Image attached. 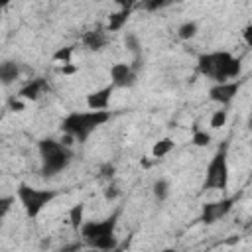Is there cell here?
Wrapping results in <instances>:
<instances>
[{
	"label": "cell",
	"mask_w": 252,
	"mask_h": 252,
	"mask_svg": "<svg viewBox=\"0 0 252 252\" xmlns=\"http://www.w3.org/2000/svg\"><path fill=\"white\" fill-rule=\"evenodd\" d=\"M197 69L201 75L211 77L217 83H224V81H234L240 77L242 61L240 57H234L228 51H213V53L199 55Z\"/></svg>",
	"instance_id": "1"
},
{
	"label": "cell",
	"mask_w": 252,
	"mask_h": 252,
	"mask_svg": "<svg viewBox=\"0 0 252 252\" xmlns=\"http://www.w3.org/2000/svg\"><path fill=\"white\" fill-rule=\"evenodd\" d=\"M110 120V112L108 110H75L69 112L63 122H61V130L63 134L73 136L77 142H85L96 128H100L102 124H106Z\"/></svg>",
	"instance_id": "2"
},
{
	"label": "cell",
	"mask_w": 252,
	"mask_h": 252,
	"mask_svg": "<svg viewBox=\"0 0 252 252\" xmlns=\"http://www.w3.org/2000/svg\"><path fill=\"white\" fill-rule=\"evenodd\" d=\"M118 211L112 213L110 217L102 219V220H87L83 222V226L79 228L81 230V236L83 240L91 246V248H96V250H114L118 246V240H116V222H118Z\"/></svg>",
	"instance_id": "3"
},
{
	"label": "cell",
	"mask_w": 252,
	"mask_h": 252,
	"mask_svg": "<svg viewBox=\"0 0 252 252\" xmlns=\"http://www.w3.org/2000/svg\"><path fill=\"white\" fill-rule=\"evenodd\" d=\"M39 158H41V173L45 177H51L67 169V165L71 163L73 152L61 140L45 138L39 142Z\"/></svg>",
	"instance_id": "4"
},
{
	"label": "cell",
	"mask_w": 252,
	"mask_h": 252,
	"mask_svg": "<svg viewBox=\"0 0 252 252\" xmlns=\"http://www.w3.org/2000/svg\"><path fill=\"white\" fill-rule=\"evenodd\" d=\"M16 195H18V201L24 207L26 215L30 219H35L57 197V191H53V189H37V187H32L28 183H20L18 189H16Z\"/></svg>",
	"instance_id": "5"
},
{
	"label": "cell",
	"mask_w": 252,
	"mask_h": 252,
	"mask_svg": "<svg viewBox=\"0 0 252 252\" xmlns=\"http://www.w3.org/2000/svg\"><path fill=\"white\" fill-rule=\"evenodd\" d=\"M228 146L222 144L215 156L211 158L207 171H205V187L207 189H219L224 191L228 187Z\"/></svg>",
	"instance_id": "6"
},
{
	"label": "cell",
	"mask_w": 252,
	"mask_h": 252,
	"mask_svg": "<svg viewBox=\"0 0 252 252\" xmlns=\"http://www.w3.org/2000/svg\"><path fill=\"white\" fill-rule=\"evenodd\" d=\"M136 79H138V69H134L132 63L118 61L110 67V83L116 89H128L136 83Z\"/></svg>",
	"instance_id": "7"
},
{
	"label": "cell",
	"mask_w": 252,
	"mask_h": 252,
	"mask_svg": "<svg viewBox=\"0 0 252 252\" xmlns=\"http://www.w3.org/2000/svg\"><path fill=\"white\" fill-rule=\"evenodd\" d=\"M240 81H224V83H217L215 87H211V91H209V96H211V100L213 102H219V104H230L232 100H234V96L238 94V91H240Z\"/></svg>",
	"instance_id": "8"
},
{
	"label": "cell",
	"mask_w": 252,
	"mask_h": 252,
	"mask_svg": "<svg viewBox=\"0 0 252 252\" xmlns=\"http://www.w3.org/2000/svg\"><path fill=\"white\" fill-rule=\"evenodd\" d=\"M234 199H220V201H213V203H205L203 211H201V220L207 224L217 222L219 219H222L230 209H232Z\"/></svg>",
	"instance_id": "9"
},
{
	"label": "cell",
	"mask_w": 252,
	"mask_h": 252,
	"mask_svg": "<svg viewBox=\"0 0 252 252\" xmlns=\"http://www.w3.org/2000/svg\"><path fill=\"white\" fill-rule=\"evenodd\" d=\"M114 85H106L98 91H93L87 94V108L91 110H106L110 106V98H112V93H114Z\"/></svg>",
	"instance_id": "10"
},
{
	"label": "cell",
	"mask_w": 252,
	"mask_h": 252,
	"mask_svg": "<svg viewBox=\"0 0 252 252\" xmlns=\"http://www.w3.org/2000/svg\"><path fill=\"white\" fill-rule=\"evenodd\" d=\"M81 41H83V45H85L87 49H91V51H100V49L106 45V33H104L102 30H89V32L83 33Z\"/></svg>",
	"instance_id": "11"
},
{
	"label": "cell",
	"mask_w": 252,
	"mask_h": 252,
	"mask_svg": "<svg viewBox=\"0 0 252 252\" xmlns=\"http://www.w3.org/2000/svg\"><path fill=\"white\" fill-rule=\"evenodd\" d=\"M45 87H47V85H45L43 79H32V81H28V83L20 89L18 96L24 98V100H37Z\"/></svg>",
	"instance_id": "12"
},
{
	"label": "cell",
	"mask_w": 252,
	"mask_h": 252,
	"mask_svg": "<svg viewBox=\"0 0 252 252\" xmlns=\"http://www.w3.org/2000/svg\"><path fill=\"white\" fill-rule=\"evenodd\" d=\"M18 77H20V65L16 61H4L0 65V79H2V83L6 87L12 85Z\"/></svg>",
	"instance_id": "13"
},
{
	"label": "cell",
	"mask_w": 252,
	"mask_h": 252,
	"mask_svg": "<svg viewBox=\"0 0 252 252\" xmlns=\"http://www.w3.org/2000/svg\"><path fill=\"white\" fill-rule=\"evenodd\" d=\"M130 12H132V10H128V8H120L118 12H114V14L108 18L106 30H108V32H118V30H122V28L126 26L128 18H130Z\"/></svg>",
	"instance_id": "14"
},
{
	"label": "cell",
	"mask_w": 252,
	"mask_h": 252,
	"mask_svg": "<svg viewBox=\"0 0 252 252\" xmlns=\"http://www.w3.org/2000/svg\"><path fill=\"white\" fill-rule=\"evenodd\" d=\"M175 148V142L171 140V138H161V140H158L156 144H154V148H152V156L156 158V159H159V158H165L171 150Z\"/></svg>",
	"instance_id": "15"
},
{
	"label": "cell",
	"mask_w": 252,
	"mask_h": 252,
	"mask_svg": "<svg viewBox=\"0 0 252 252\" xmlns=\"http://www.w3.org/2000/svg\"><path fill=\"white\" fill-rule=\"evenodd\" d=\"M69 222L75 230H79L83 226V222H85V205L83 203H77L69 209Z\"/></svg>",
	"instance_id": "16"
},
{
	"label": "cell",
	"mask_w": 252,
	"mask_h": 252,
	"mask_svg": "<svg viewBox=\"0 0 252 252\" xmlns=\"http://www.w3.org/2000/svg\"><path fill=\"white\" fill-rule=\"evenodd\" d=\"M152 191H154V197L158 201L167 199V195H169V183H167V179H156L154 185H152Z\"/></svg>",
	"instance_id": "17"
},
{
	"label": "cell",
	"mask_w": 252,
	"mask_h": 252,
	"mask_svg": "<svg viewBox=\"0 0 252 252\" xmlns=\"http://www.w3.org/2000/svg\"><path fill=\"white\" fill-rule=\"evenodd\" d=\"M197 32H199L197 22H185V24H181V26H179L177 35H179L181 39H191V37H195V35H197Z\"/></svg>",
	"instance_id": "18"
},
{
	"label": "cell",
	"mask_w": 252,
	"mask_h": 252,
	"mask_svg": "<svg viewBox=\"0 0 252 252\" xmlns=\"http://www.w3.org/2000/svg\"><path fill=\"white\" fill-rule=\"evenodd\" d=\"M124 43L130 49V53L134 55V59H142V47H140V41H138V37L134 33H126Z\"/></svg>",
	"instance_id": "19"
},
{
	"label": "cell",
	"mask_w": 252,
	"mask_h": 252,
	"mask_svg": "<svg viewBox=\"0 0 252 252\" xmlns=\"http://www.w3.org/2000/svg\"><path fill=\"white\" fill-rule=\"evenodd\" d=\"M73 59V45H67V47H59L55 53H53V61L59 63V65H65V63H71Z\"/></svg>",
	"instance_id": "20"
},
{
	"label": "cell",
	"mask_w": 252,
	"mask_h": 252,
	"mask_svg": "<svg viewBox=\"0 0 252 252\" xmlns=\"http://www.w3.org/2000/svg\"><path fill=\"white\" fill-rule=\"evenodd\" d=\"M191 142H193L197 148H205V146H209V142H211V134L205 132V130L195 128V130H193V136H191Z\"/></svg>",
	"instance_id": "21"
},
{
	"label": "cell",
	"mask_w": 252,
	"mask_h": 252,
	"mask_svg": "<svg viewBox=\"0 0 252 252\" xmlns=\"http://www.w3.org/2000/svg\"><path fill=\"white\" fill-rule=\"evenodd\" d=\"M226 116H228L226 110H222V108L220 110H215L213 116H211V128H215V130L217 128H222L226 124Z\"/></svg>",
	"instance_id": "22"
},
{
	"label": "cell",
	"mask_w": 252,
	"mask_h": 252,
	"mask_svg": "<svg viewBox=\"0 0 252 252\" xmlns=\"http://www.w3.org/2000/svg\"><path fill=\"white\" fill-rule=\"evenodd\" d=\"M173 2H179V0H144V8L150 10V12H154V10L165 8V6L173 4Z\"/></svg>",
	"instance_id": "23"
},
{
	"label": "cell",
	"mask_w": 252,
	"mask_h": 252,
	"mask_svg": "<svg viewBox=\"0 0 252 252\" xmlns=\"http://www.w3.org/2000/svg\"><path fill=\"white\" fill-rule=\"evenodd\" d=\"M14 201H16V197H12V195H4V197L0 199V215H2V217L8 215V211H10V207L14 205Z\"/></svg>",
	"instance_id": "24"
},
{
	"label": "cell",
	"mask_w": 252,
	"mask_h": 252,
	"mask_svg": "<svg viewBox=\"0 0 252 252\" xmlns=\"http://www.w3.org/2000/svg\"><path fill=\"white\" fill-rule=\"evenodd\" d=\"M118 193H120V191H118V187L108 185V187L104 189V199H106V201H114V199L118 197Z\"/></svg>",
	"instance_id": "25"
},
{
	"label": "cell",
	"mask_w": 252,
	"mask_h": 252,
	"mask_svg": "<svg viewBox=\"0 0 252 252\" xmlns=\"http://www.w3.org/2000/svg\"><path fill=\"white\" fill-rule=\"evenodd\" d=\"M242 39L248 47H252V24H248L244 30H242Z\"/></svg>",
	"instance_id": "26"
},
{
	"label": "cell",
	"mask_w": 252,
	"mask_h": 252,
	"mask_svg": "<svg viewBox=\"0 0 252 252\" xmlns=\"http://www.w3.org/2000/svg\"><path fill=\"white\" fill-rule=\"evenodd\" d=\"M114 4H118L120 8H128V10H132L140 0H112Z\"/></svg>",
	"instance_id": "27"
},
{
	"label": "cell",
	"mask_w": 252,
	"mask_h": 252,
	"mask_svg": "<svg viewBox=\"0 0 252 252\" xmlns=\"http://www.w3.org/2000/svg\"><path fill=\"white\" fill-rule=\"evenodd\" d=\"M22 100H24V98H20V96H18V98H12V100H10V108L16 110V112L24 110V102H22Z\"/></svg>",
	"instance_id": "28"
},
{
	"label": "cell",
	"mask_w": 252,
	"mask_h": 252,
	"mask_svg": "<svg viewBox=\"0 0 252 252\" xmlns=\"http://www.w3.org/2000/svg\"><path fill=\"white\" fill-rule=\"evenodd\" d=\"M102 177H112V173H114V165L112 163H106V165H102Z\"/></svg>",
	"instance_id": "29"
},
{
	"label": "cell",
	"mask_w": 252,
	"mask_h": 252,
	"mask_svg": "<svg viewBox=\"0 0 252 252\" xmlns=\"http://www.w3.org/2000/svg\"><path fill=\"white\" fill-rule=\"evenodd\" d=\"M75 71H77V69H75L71 63H65V65H61V73H63V75H71V73H75Z\"/></svg>",
	"instance_id": "30"
},
{
	"label": "cell",
	"mask_w": 252,
	"mask_h": 252,
	"mask_svg": "<svg viewBox=\"0 0 252 252\" xmlns=\"http://www.w3.org/2000/svg\"><path fill=\"white\" fill-rule=\"evenodd\" d=\"M10 4V0H2V6H8Z\"/></svg>",
	"instance_id": "31"
},
{
	"label": "cell",
	"mask_w": 252,
	"mask_h": 252,
	"mask_svg": "<svg viewBox=\"0 0 252 252\" xmlns=\"http://www.w3.org/2000/svg\"><path fill=\"white\" fill-rule=\"evenodd\" d=\"M248 128H252V118H250V122H248Z\"/></svg>",
	"instance_id": "32"
}]
</instances>
